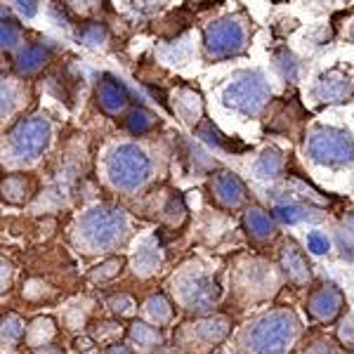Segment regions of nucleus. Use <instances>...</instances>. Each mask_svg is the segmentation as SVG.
<instances>
[{
	"label": "nucleus",
	"mask_w": 354,
	"mask_h": 354,
	"mask_svg": "<svg viewBox=\"0 0 354 354\" xmlns=\"http://www.w3.org/2000/svg\"><path fill=\"white\" fill-rule=\"evenodd\" d=\"M340 290H335L333 286H324L319 293H314L312 298V312L322 319H330L335 312L340 310Z\"/></svg>",
	"instance_id": "nucleus-15"
},
{
	"label": "nucleus",
	"mask_w": 354,
	"mask_h": 354,
	"mask_svg": "<svg viewBox=\"0 0 354 354\" xmlns=\"http://www.w3.org/2000/svg\"><path fill=\"white\" fill-rule=\"evenodd\" d=\"M277 218H281V220H286V222H300V220H307L310 218V210L305 208V205H277Z\"/></svg>",
	"instance_id": "nucleus-22"
},
{
	"label": "nucleus",
	"mask_w": 354,
	"mask_h": 354,
	"mask_svg": "<svg viewBox=\"0 0 354 354\" xmlns=\"http://www.w3.org/2000/svg\"><path fill=\"white\" fill-rule=\"evenodd\" d=\"M8 333H10V335H19V333H21V328H19V324H17V319H15V317H10V319H8Z\"/></svg>",
	"instance_id": "nucleus-31"
},
{
	"label": "nucleus",
	"mask_w": 354,
	"mask_h": 354,
	"mask_svg": "<svg viewBox=\"0 0 354 354\" xmlns=\"http://www.w3.org/2000/svg\"><path fill=\"white\" fill-rule=\"evenodd\" d=\"M245 230H248L250 236H255V239H270L274 234V222L265 210L253 208L245 213Z\"/></svg>",
	"instance_id": "nucleus-18"
},
{
	"label": "nucleus",
	"mask_w": 354,
	"mask_h": 354,
	"mask_svg": "<svg viewBox=\"0 0 354 354\" xmlns=\"http://www.w3.org/2000/svg\"><path fill=\"white\" fill-rule=\"evenodd\" d=\"M310 354H330L328 350H312Z\"/></svg>",
	"instance_id": "nucleus-33"
},
{
	"label": "nucleus",
	"mask_w": 354,
	"mask_h": 354,
	"mask_svg": "<svg viewBox=\"0 0 354 354\" xmlns=\"http://www.w3.org/2000/svg\"><path fill=\"white\" fill-rule=\"evenodd\" d=\"M125 125H128V130L133 135H145L156 125V118H153V113H149L147 109H133Z\"/></svg>",
	"instance_id": "nucleus-19"
},
{
	"label": "nucleus",
	"mask_w": 354,
	"mask_h": 354,
	"mask_svg": "<svg viewBox=\"0 0 354 354\" xmlns=\"http://www.w3.org/2000/svg\"><path fill=\"white\" fill-rule=\"evenodd\" d=\"M310 250H314V253H326V250H328V239L324 236V234H319V232H312L310 234Z\"/></svg>",
	"instance_id": "nucleus-26"
},
{
	"label": "nucleus",
	"mask_w": 354,
	"mask_h": 354,
	"mask_svg": "<svg viewBox=\"0 0 354 354\" xmlns=\"http://www.w3.org/2000/svg\"><path fill=\"white\" fill-rule=\"evenodd\" d=\"M128 100H130L128 88H125L116 76L104 73V76L97 81V104L102 106V111L116 116V113H121L125 106H128Z\"/></svg>",
	"instance_id": "nucleus-9"
},
{
	"label": "nucleus",
	"mask_w": 354,
	"mask_h": 354,
	"mask_svg": "<svg viewBox=\"0 0 354 354\" xmlns=\"http://www.w3.org/2000/svg\"><path fill=\"white\" fill-rule=\"evenodd\" d=\"M17 97H19V93H17L15 83L12 81H3V118L10 116V113L15 111Z\"/></svg>",
	"instance_id": "nucleus-23"
},
{
	"label": "nucleus",
	"mask_w": 354,
	"mask_h": 354,
	"mask_svg": "<svg viewBox=\"0 0 354 354\" xmlns=\"http://www.w3.org/2000/svg\"><path fill=\"white\" fill-rule=\"evenodd\" d=\"M50 137H53V125H50L48 118H43V116L24 118V121L17 123L8 135L10 158L19 163L36 161V158L48 149Z\"/></svg>",
	"instance_id": "nucleus-5"
},
{
	"label": "nucleus",
	"mask_w": 354,
	"mask_h": 354,
	"mask_svg": "<svg viewBox=\"0 0 354 354\" xmlns=\"http://www.w3.org/2000/svg\"><path fill=\"white\" fill-rule=\"evenodd\" d=\"M198 137H201L203 142H208L210 147H225V140H222V135L218 133V128L215 125H210V123H203L201 128H198Z\"/></svg>",
	"instance_id": "nucleus-24"
},
{
	"label": "nucleus",
	"mask_w": 354,
	"mask_h": 354,
	"mask_svg": "<svg viewBox=\"0 0 354 354\" xmlns=\"http://www.w3.org/2000/svg\"><path fill=\"white\" fill-rule=\"evenodd\" d=\"M312 93L324 104H342L354 97V81L340 68H330L317 78Z\"/></svg>",
	"instance_id": "nucleus-8"
},
{
	"label": "nucleus",
	"mask_w": 354,
	"mask_h": 354,
	"mask_svg": "<svg viewBox=\"0 0 354 354\" xmlns=\"http://www.w3.org/2000/svg\"><path fill=\"white\" fill-rule=\"evenodd\" d=\"M19 24H17L15 19H10V17L3 15V31H0V41H3V50H12L19 45Z\"/></svg>",
	"instance_id": "nucleus-21"
},
{
	"label": "nucleus",
	"mask_w": 354,
	"mask_h": 354,
	"mask_svg": "<svg viewBox=\"0 0 354 354\" xmlns=\"http://www.w3.org/2000/svg\"><path fill=\"white\" fill-rule=\"evenodd\" d=\"M248 48V26L239 17H222L205 26L203 53L208 59H230Z\"/></svg>",
	"instance_id": "nucleus-3"
},
{
	"label": "nucleus",
	"mask_w": 354,
	"mask_h": 354,
	"mask_svg": "<svg viewBox=\"0 0 354 354\" xmlns=\"http://www.w3.org/2000/svg\"><path fill=\"white\" fill-rule=\"evenodd\" d=\"M173 102H175V111L180 113V118L185 123L201 121L203 104H201V97L194 93V90H177Z\"/></svg>",
	"instance_id": "nucleus-13"
},
{
	"label": "nucleus",
	"mask_w": 354,
	"mask_h": 354,
	"mask_svg": "<svg viewBox=\"0 0 354 354\" xmlns=\"http://www.w3.org/2000/svg\"><path fill=\"white\" fill-rule=\"evenodd\" d=\"M165 300L163 298H153L149 302V312L153 314V317H168V310H165Z\"/></svg>",
	"instance_id": "nucleus-29"
},
{
	"label": "nucleus",
	"mask_w": 354,
	"mask_h": 354,
	"mask_svg": "<svg viewBox=\"0 0 354 354\" xmlns=\"http://www.w3.org/2000/svg\"><path fill=\"white\" fill-rule=\"evenodd\" d=\"M317 3H322V5H326V3H333V0H317Z\"/></svg>",
	"instance_id": "nucleus-35"
},
{
	"label": "nucleus",
	"mask_w": 354,
	"mask_h": 354,
	"mask_svg": "<svg viewBox=\"0 0 354 354\" xmlns=\"http://www.w3.org/2000/svg\"><path fill=\"white\" fill-rule=\"evenodd\" d=\"M118 270H121V260H109L106 265H102V272L97 274V277H102V279H106V277H113Z\"/></svg>",
	"instance_id": "nucleus-30"
},
{
	"label": "nucleus",
	"mask_w": 354,
	"mask_h": 354,
	"mask_svg": "<svg viewBox=\"0 0 354 354\" xmlns=\"http://www.w3.org/2000/svg\"><path fill=\"white\" fill-rule=\"evenodd\" d=\"M21 189H24V180H21V177H8V180L3 182V194L10 201H19Z\"/></svg>",
	"instance_id": "nucleus-25"
},
{
	"label": "nucleus",
	"mask_w": 354,
	"mask_h": 354,
	"mask_svg": "<svg viewBox=\"0 0 354 354\" xmlns=\"http://www.w3.org/2000/svg\"><path fill=\"white\" fill-rule=\"evenodd\" d=\"M151 163L149 156L137 145H121L116 147L109 158H106V175L111 185L123 192H135L149 180Z\"/></svg>",
	"instance_id": "nucleus-4"
},
{
	"label": "nucleus",
	"mask_w": 354,
	"mask_h": 354,
	"mask_svg": "<svg viewBox=\"0 0 354 354\" xmlns=\"http://www.w3.org/2000/svg\"><path fill=\"white\" fill-rule=\"evenodd\" d=\"M347 227H350V230L354 232V213L350 215V218H347Z\"/></svg>",
	"instance_id": "nucleus-32"
},
{
	"label": "nucleus",
	"mask_w": 354,
	"mask_h": 354,
	"mask_svg": "<svg viewBox=\"0 0 354 354\" xmlns=\"http://www.w3.org/2000/svg\"><path fill=\"white\" fill-rule=\"evenodd\" d=\"M12 5H15V8L19 10V12L24 15V17H33V15L38 12V8H36L38 0H12Z\"/></svg>",
	"instance_id": "nucleus-27"
},
{
	"label": "nucleus",
	"mask_w": 354,
	"mask_h": 354,
	"mask_svg": "<svg viewBox=\"0 0 354 354\" xmlns=\"http://www.w3.org/2000/svg\"><path fill=\"white\" fill-rule=\"evenodd\" d=\"M350 41L354 43V24H352V28H350Z\"/></svg>",
	"instance_id": "nucleus-34"
},
{
	"label": "nucleus",
	"mask_w": 354,
	"mask_h": 354,
	"mask_svg": "<svg viewBox=\"0 0 354 354\" xmlns=\"http://www.w3.org/2000/svg\"><path fill=\"white\" fill-rule=\"evenodd\" d=\"M210 189H213L215 198L227 208H236L245 201V187L234 173H218L210 182Z\"/></svg>",
	"instance_id": "nucleus-11"
},
{
	"label": "nucleus",
	"mask_w": 354,
	"mask_h": 354,
	"mask_svg": "<svg viewBox=\"0 0 354 354\" xmlns=\"http://www.w3.org/2000/svg\"><path fill=\"white\" fill-rule=\"evenodd\" d=\"M281 260H283V267H286L288 277L293 279L295 283H302L310 279V265H307V260L302 258V253L293 243H288L286 248H283Z\"/></svg>",
	"instance_id": "nucleus-16"
},
{
	"label": "nucleus",
	"mask_w": 354,
	"mask_h": 354,
	"mask_svg": "<svg viewBox=\"0 0 354 354\" xmlns=\"http://www.w3.org/2000/svg\"><path fill=\"white\" fill-rule=\"evenodd\" d=\"M272 100V88L267 76L258 68L250 71H239L236 76L227 83L225 93H222V102L241 116H258Z\"/></svg>",
	"instance_id": "nucleus-1"
},
{
	"label": "nucleus",
	"mask_w": 354,
	"mask_h": 354,
	"mask_svg": "<svg viewBox=\"0 0 354 354\" xmlns=\"http://www.w3.org/2000/svg\"><path fill=\"white\" fill-rule=\"evenodd\" d=\"M272 62H274V68H277V73L281 78H286V81L293 83L295 78L300 76V62H298V57L290 53V50H286V48L277 50V53L272 55Z\"/></svg>",
	"instance_id": "nucleus-17"
},
{
	"label": "nucleus",
	"mask_w": 354,
	"mask_h": 354,
	"mask_svg": "<svg viewBox=\"0 0 354 354\" xmlns=\"http://www.w3.org/2000/svg\"><path fill=\"white\" fill-rule=\"evenodd\" d=\"M283 168H286V158H283V153L279 149H274V147L262 151V156L255 161V175L260 180H277L283 173Z\"/></svg>",
	"instance_id": "nucleus-14"
},
{
	"label": "nucleus",
	"mask_w": 354,
	"mask_h": 354,
	"mask_svg": "<svg viewBox=\"0 0 354 354\" xmlns=\"http://www.w3.org/2000/svg\"><path fill=\"white\" fill-rule=\"evenodd\" d=\"M78 43H83L85 48H100V45L106 43V28L100 24L83 26V31L78 33Z\"/></svg>",
	"instance_id": "nucleus-20"
},
{
	"label": "nucleus",
	"mask_w": 354,
	"mask_h": 354,
	"mask_svg": "<svg viewBox=\"0 0 354 354\" xmlns=\"http://www.w3.org/2000/svg\"><path fill=\"white\" fill-rule=\"evenodd\" d=\"M307 156L319 165L342 168L354 163V140L347 130L317 125L307 133Z\"/></svg>",
	"instance_id": "nucleus-2"
},
{
	"label": "nucleus",
	"mask_w": 354,
	"mask_h": 354,
	"mask_svg": "<svg viewBox=\"0 0 354 354\" xmlns=\"http://www.w3.org/2000/svg\"><path fill=\"white\" fill-rule=\"evenodd\" d=\"M290 335H293V319L286 312H274L255 326L253 347L258 354H281Z\"/></svg>",
	"instance_id": "nucleus-7"
},
{
	"label": "nucleus",
	"mask_w": 354,
	"mask_h": 354,
	"mask_svg": "<svg viewBox=\"0 0 354 354\" xmlns=\"http://www.w3.org/2000/svg\"><path fill=\"white\" fill-rule=\"evenodd\" d=\"M81 234L93 248H109L125 234V215L116 208H95L81 220Z\"/></svg>",
	"instance_id": "nucleus-6"
},
{
	"label": "nucleus",
	"mask_w": 354,
	"mask_h": 354,
	"mask_svg": "<svg viewBox=\"0 0 354 354\" xmlns=\"http://www.w3.org/2000/svg\"><path fill=\"white\" fill-rule=\"evenodd\" d=\"M180 293L187 305L203 310V307H208L210 302H215V298H218V286L208 277H189L182 281Z\"/></svg>",
	"instance_id": "nucleus-10"
},
{
	"label": "nucleus",
	"mask_w": 354,
	"mask_h": 354,
	"mask_svg": "<svg viewBox=\"0 0 354 354\" xmlns=\"http://www.w3.org/2000/svg\"><path fill=\"white\" fill-rule=\"evenodd\" d=\"M97 5H100V0H71V8L76 10V12H81V15L95 12Z\"/></svg>",
	"instance_id": "nucleus-28"
},
{
	"label": "nucleus",
	"mask_w": 354,
	"mask_h": 354,
	"mask_svg": "<svg viewBox=\"0 0 354 354\" xmlns=\"http://www.w3.org/2000/svg\"><path fill=\"white\" fill-rule=\"evenodd\" d=\"M48 62V48L43 45H24L15 57V68L21 76H33L45 66Z\"/></svg>",
	"instance_id": "nucleus-12"
}]
</instances>
